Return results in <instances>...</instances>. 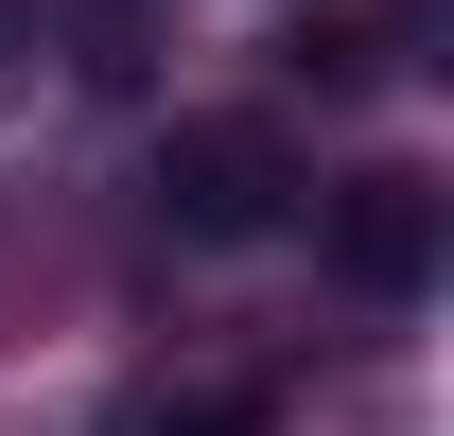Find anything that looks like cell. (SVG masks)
<instances>
[{"label": "cell", "instance_id": "7a4b0ae2", "mask_svg": "<svg viewBox=\"0 0 454 436\" xmlns=\"http://www.w3.org/2000/svg\"><path fill=\"white\" fill-rule=\"evenodd\" d=\"M333 279L349 297H419L437 279V192L419 175H349L333 192Z\"/></svg>", "mask_w": 454, "mask_h": 436}, {"label": "cell", "instance_id": "6da1fadb", "mask_svg": "<svg viewBox=\"0 0 454 436\" xmlns=\"http://www.w3.org/2000/svg\"><path fill=\"white\" fill-rule=\"evenodd\" d=\"M280 192H297V158L262 140V122H175V140H158V210L192 227V245H262Z\"/></svg>", "mask_w": 454, "mask_h": 436}]
</instances>
